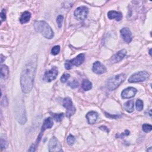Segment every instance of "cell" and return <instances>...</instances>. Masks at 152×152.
I'll list each match as a JSON object with an SVG mask.
<instances>
[{"label":"cell","mask_w":152,"mask_h":152,"mask_svg":"<svg viewBox=\"0 0 152 152\" xmlns=\"http://www.w3.org/2000/svg\"><path fill=\"white\" fill-rule=\"evenodd\" d=\"M99 129H100V130H103V131H105L107 132H109V129H108L107 127H105V126H101L100 127H99Z\"/></svg>","instance_id":"32"},{"label":"cell","mask_w":152,"mask_h":152,"mask_svg":"<svg viewBox=\"0 0 152 152\" xmlns=\"http://www.w3.org/2000/svg\"><path fill=\"white\" fill-rule=\"evenodd\" d=\"M125 74H120L111 77L108 81L107 87L109 90H115L126 79Z\"/></svg>","instance_id":"3"},{"label":"cell","mask_w":152,"mask_h":152,"mask_svg":"<svg viewBox=\"0 0 152 152\" xmlns=\"http://www.w3.org/2000/svg\"><path fill=\"white\" fill-rule=\"evenodd\" d=\"M70 77V75L69 74H64L62 75V77H61V81L62 83H66L69 79Z\"/></svg>","instance_id":"30"},{"label":"cell","mask_w":152,"mask_h":152,"mask_svg":"<svg viewBox=\"0 0 152 152\" xmlns=\"http://www.w3.org/2000/svg\"><path fill=\"white\" fill-rule=\"evenodd\" d=\"M85 59V55L84 54H80L77 55L75 58H73L71 60L67 61L65 63V68L67 70H70L72 68L73 66H80L81 64L83 63Z\"/></svg>","instance_id":"5"},{"label":"cell","mask_w":152,"mask_h":152,"mask_svg":"<svg viewBox=\"0 0 152 152\" xmlns=\"http://www.w3.org/2000/svg\"><path fill=\"white\" fill-rule=\"evenodd\" d=\"M59 51H60V47L58 46H58L56 45V46H55L54 47L52 48L51 50V53L54 55H56L57 54H59Z\"/></svg>","instance_id":"29"},{"label":"cell","mask_w":152,"mask_h":152,"mask_svg":"<svg viewBox=\"0 0 152 152\" xmlns=\"http://www.w3.org/2000/svg\"><path fill=\"white\" fill-rule=\"evenodd\" d=\"M82 88L85 91L90 90L92 88V84L88 80H84L82 83Z\"/></svg>","instance_id":"21"},{"label":"cell","mask_w":152,"mask_h":152,"mask_svg":"<svg viewBox=\"0 0 152 152\" xmlns=\"http://www.w3.org/2000/svg\"><path fill=\"white\" fill-rule=\"evenodd\" d=\"M16 116L18 122L20 124H24L26 123L27 119L26 116L24 106L23 102H19V104L16 105Z\"/></svg>","instance_id":"4"},{"label":"cell","mask_w":152,"mask_h":152,"mask_svg":"<svg viewBox=\"0 0 152 152\" xmlns=\"http://www.w3.org/2000/svg\"><path fill=\"white\" fill-rule=\"evenodd\" d=\"M38 64V57L33 55L24 66L20 76V85L23 92L29 93L32 90Z\"/></svg>","instance_id":"1"},{"label":"cell","mask_w":152,"mask_h":152,"mask_svg":"<svg viewBox=\"0 0 152 152\" xmlns=\"http://www.w3.org/2000/svg\"><path fill=\"white\" fill-rule=\"evenodd\" d=\"M142 128H143V130L144 131V132H150L151 131L152 127L150 124H144L143 125Z\"/></svg>","instance_id":"26"},{"label":"cell","mask_w":152,"mask_h":152,"mask_svg":"<svg viewBox=\"0 0 152 152\" xmlns=\"http://www.w3.org/2000/svg\"><path fill=\"white\" fill-rule=\"evenodd\" d=\"M137 92V90L136 89L132 87H128L124 89L121 93V97H122L123 99H125L131 98L135 95Z\"/></svg>","instance_id":"11"},{"label":"cell","mask_w":152,"mask_h":152,"mask_svg":"<svg viewBox=\"0 0 152 152\" xmlns=\"http://www.w3.org/2000/svg\"><path fill=\"white\" fill-rule=\"evenodd\" d=\"M58 75V70L55 67H53L50 70L45 73L43 76V80L48 82H51L55 80Z\"/></svg>","instance_id":"10"},{"label":"cell","mask_w":152,"mask_h":152,"mask_svg":"<svg viewBox=\"0 0 152 152\" xmlns=\"http://www.w3.org/2000/svg\"><path fill=\"white\" fill-rule=\"evenodd\" d=\"M79 85V82L76 80H74L68 83V86H69L70 87H71L73 89H75V88L78 87Z\"/></svg>","instance_id":"25"},{"label":"cell","mask_w":152,"mask_h":152,"mask_svg":"<svg viewBox=\"0 0 152 152\" xmlns=\"http://www.w3.org/2000/svg\"><path fill=\"white\" fill-rule=\"evenodd\" d=\"M149 77V74L147 71H139L132 74L128 79L130 83H137L146 81Z\"/></svg>","instance_id":"6"},{"label":"cell","mask_w":152,"mask_h":152,"mask_svg":"<svg viewBox=\"0 0 152 152\" xmlns=\"http://www.w3.org/2000/svg\"><path fill=\"white\" fill-rule=\"evenodd\" d=\"M92 71L98 74H102L106 71V68L100 62L96 61L93 64Z\"/></svg>","instance_id":"14"},{"label":"cell","mask_w":152,"mask_h":152,"mask_svg":"<svg viewBox=\"0 0 152 152\" xmlns=\"http://www.w3.org/2000/svg\"><path fill=\"white\" fill-rule=\"evenodd\" d=\"M52 118L55 119L56 122H60L61 121L62 119L64 117V114L63 113H60V114H52Z\"/></svg>","instance_id":"22"},{"label":"cell","mask_w":152,"mask_h":152,"mask_svg":"<svg viewBox=\"0 0 152 152\" xmlns=\"http://www.w3.org/2000/svg\"><path fill=\"white\" fill-rule=\"evenodd\" d=\"M151 50L150 49V51H149V54H150V55H151Z\"/></svg>","instance_id":"36"},{"label":"cell","mask_w":152,"mask_h":152,"mask_svg":"<svg viewBox=\"0 0 152 152\" xmlns=\"http://www.w3.org/2000/svg\"><path fill=\"white\" fill-rule=\"evenodd\" d=\"M54 125V123H53V120L51 118V117H49L48 118H47L46 119H45L44 121V122L43 123V125L42 126V128H41V131H40V134L39 135V136L38 137L39 138V140H38V142H39L41 137H42V133L46 130L47 129H50Z\"/></svg>","instance_id":"12"},{"label":"cell","mask_w":152,"mask_h":152,"mask_svg":"<svg viewBox=\"0 0 152 152\" xmlns=\"http://www.w3.org/2000/svg\"><path fill=\"white\" fill-rule=\"evenodd\" d=\"M31 18V14L29 11H24L20 18V22L22 24H25L29 22Z\"/></svg>","instance_id":"18"},{"label":"cell","mask_w":152,"mask_h":152,"mask_svg":"<svg viewBox=\"0 0 152 152\" xmlns=\"http://www.w3.org/2000/svg\"><path fill=\"white\" fill-rule=\"evenodd\" d=\"M147 151H151V147H150V149L147 150Z\"/></svg>","instance_id":"35"},{"label":"cell","mask_w":152,"mask_h":152,"mask_svg":"<svg viewBox=\"0 0 152 152\" xmlns=\"http://www.w3.org/2000/svg\"><path fill=\"white\" fill-rule=\"evenodd\" d=\"M108 17L109 19H115L116 21H120L123 18V15L120 12L116 11H110L108 13Z\"/></svg>","instance_id":"17"},{"label":"cell","mask_w":152,"mask_h":152,"mask_svg":"<svg viewBox=\"0 0 152 152\" xmlns=\"http://www.w3.org/2000/svg\"><path fill=\"white\" fill-rule=\"evenodd\" d=\"M127 54V51L126 50H122L115 54L111 59L112 63H116L122 60Z\"/></svg>","instance_id":"15"},{"label":"cell","mask_w":152,"mask_h":152,"mask_svg":"<svg viewBox=\"0 0 152 152\" xmlns=\"http://www.w3.org/2000/svg\"><path fill=\"white\" fill-rule=\"evenodd\" d=\"M29 151H35V145L34 144H32V146L30 147V148L29 149Z\"/></svg>","instance_id":"33"},{"label":"cell","mask_w":152,"mask_h":152,"mask_svg":"<svg viewBox=\"0 0 152 152\" xmlns=\"http://www.w3.org/2000/svg\"><path fill=\"white\" fill-rule=\"evenodd\" d=\"M134 100H130L124 104V108L127 112L131 113L134 111Z\"/></svg>","instance_id":"19"},{"label":"cell","mask_w":152,"mask_h":152,"mask_svg":"<svg viewBox=\"0 0 152 152\" xmlns=\"http://www.w3.org/2000/svg\"><path fill=\"white\" fill-rule=\"evenodd\" d=\"M34 27L36 32L40 33L45 38L51 39L54 36L52 28L46 22L36 21L34 24Z\"/></svg>","instance_id":"2"},{"label":"cell","mask_w":152,"mask_h":152,"mask_svg":"<svg viewBox=\"0 0 152 152\" xmlns=\"http://www.w3.org/2000/svg\"><path fill=\"white\" fill-rule=\"evenodd\" d=\"M63 106L67 109L66 116L68 118L71 117L75 112V108L73 105V102L70 98H66L63 100Z\"/></svg>","instance_id":"8"},{"label":"cell","mask_w":152,"mask_h":152,"mask_svg":"<svg viewBox=\"0 0 152 152\" xmlns=\"http://www.w3.org/2000/svg\"><path fill=\"white\" fill-rule=\"evenodd\" d=\"M0 144H1V149H6L8 146V143L7 141V139L3 137V136H1V140H0Z\"/></svg>","instance_id":"24"},{"label":"cell","mask_w":152,"mask_h":152,"mask_svg":"<svg viewBox=\"0 0 152 152\" xmlns=\"http://www.w3.org/2000/svg\"><path fill=\"white\" fill-rule=\"evenodd\" d=\"M4 56H3V55H1V63H3V61H4V58H3Z\"/></svg>","instance_id":"34"},{"label":"cell","mask_w":152,"mask_h":152,"mask_svg":"<svg viewBox=\"0 0 152 152\" xmlns=\"http://www.w3.org/2000/svg\"><path fill=\"white\" fill-rule=\"evenodd\" d=\"M6 19V10L3 9L1 12V22L5 21Z\"/></svg>","instance_id":"31"},{"label":"cell","mask_w":152,"mask_h":152,"mask_svg":"<svg viewBox=\"0 0 152 152\" xmlns=\"http://www.w3.org/2000/svg\"><path fill=\"white\" fill-rule=\"evenodd\" d=\"M9 75L8 67L6 65H1V78L2 79H6Z\"/></svg>","instance_id":"20"},{"label":"cell","mask_w":152,"mask_h":152,"mask_svg":"<svg viewBox=\"0 0 152 152\" xmlns=\"http://www.w3.org/2000/svg\"><path fill=\"white\" fill-rule=\"evenodd\" d=\"M89 9L86 6H80L76 8L74 14L75 18L79 20H85L88 16Z\"/></svg>","instance_id":"7"},{"label":"cell","mask_w":152,"mask_h":152,"mask_svg":"<svg viewBox=\"0 0 152 152\" xmlns=\"http://www.w3.org/2000/svg\"><path fill=\"white\" fill-rule=\"evenodd\" d=\"M98 113L94 111L89 112L86 115V118L87 119L89 124H95L98 119Z\"/></svg>","instance_id":"16"},{"label":"cell","mask_w":152,"mask_h":152,"mask_svg":"<svg viewBox=\"0 0 152 152\" xmlns=\"http://www.w3.org/2000/svg\"><path fill=\"white\" fill-rule=\"evenodd\" d=\"M67 140L68 144L69 145L71 146V145H73L74 143L75 138H74V137L73 135H69L68 136Z\"/></svg>","instance_id":"28"},{"label":"cell","mask_w":152,"mask_h":152,"mask_svg":"<svg viewBox=\"0 0 152 152\" xmlns=\"http://www.w3.org/2000/svg\"><path fill=\"white\" fill-rule=\"evenodd\" d=\"M63 20H64V17L63 16H61V15H59V16H58L56 19V23L59 28L62 27Z\"/></svg>","instance_id":"27"},{"label":"cell","mask_w":152,"mask_h":152,"mask_svg":"<svg viewBox=\"0 0 152 152\" xmlns=\"http://www.w3.org/2000/svg\"><path fill=\"white\" fill-rule=\"evenodd\" d=\"M49 151L51 152L63 151L61 144L55 137H52L49 142Z\"/></svg>","instance_id":"9"},{"label":"cell","mask_w":152,"mask_h":152,"mask_svg":"<svg viewBox=\"0 0 152 152\" xmlns=\"http://www.w3.org/2000/svg\"><path fill=\"white\" fill-rule=\"evenodd\" d=\"M136 109L138 111H141L143 109V102L140 99H137L135 103Z\"/></svg>","instance_id":"23"},{"label":"cell","mask_w":152,"mask_h":152,"mask_svg":"<svg viewBox=\"0 0 152 152\" xmlns=\"http://www.w3.org/2000/svg\"><path fill=\"white\" fill-rule=\"evenodd\" d=\"M121 34L123 39L127 43H130L132 39V35L130 30L127 27H124L121 30Z\"/></svg>","instance_id":"13"}]
</instances>
